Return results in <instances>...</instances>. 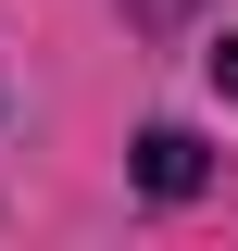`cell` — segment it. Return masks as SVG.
<instances>
[{
  "label": "cell",
  "instance_id": "6da1fadb",
  "mask_svg": "<svg viewBox=\"0 0 238 251\" xmlns=\"http://www.w3.org/2000/svg\"><path fill=\"white\" fill-rule=\"evenodd\" d=\"M201 176H213V151L188 138V126H150V138H138V188H150V201H188Z\"/></svg>",
  "mask_w": 238,
  "mask_h": 251
},
{
  "label": "cell",
  "instance_id": "7a4b0ae2",
  "mask_svg": "<svg viewBox=\"0 0 238 251\" xmlns=\"http://www.w3.org/2000/svg\"><path fill=\"white\" fill-rule=\"evenodd\" d=\"M213 88H226V100H238V25H226V50H213Z\"/></svg>",
  "mask_w": 238,
  "mask_h": 251
}]
</instances>
